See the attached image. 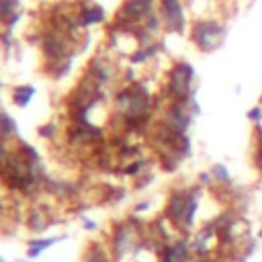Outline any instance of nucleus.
<instances>
[{
  "mask_svg": "<svg viewBox=\"0 0 262 262\" xmlns=\"http://www.w3.org/2000/svg\"><path fill=\"white\" fill-rule=\"evenodd\" d=\"M203 186H176L168 192L164 205V217L180 231H190L194 225V215L199 211V201Z\"/></svg>",
  "mask_w": 262,
  "mask_h": 262,
  "instance_id": "obj_1",
  "label": "nucleus"
},
{
  "mask_svg": "<svg viewBox=\"0 0 262 262\" xmlns=\"http://www.w3.org/2000/svg\"><path fill=\"white\" fill-rule=\"evenodd\" d=\"M194 68L186 59L174 61L168 72L162 86V100L164 102H182L188 104L194 98Z\"/></svg>",
  "mask_w": 262,
  "mask_h": 262,
  "instance_id": "obj_2",
  "label": "nucleus"
},
{
  "mask_svg": "<svg viewBox=\"0 0 262 262\" xmlns=\"http://www.w3.org/2000/svg\"><path fill=\"white\" fill-rule=\"evenodd\" d=\"M188 35H190L192 45L201 53H213L225 43L227 25L213 16H199L190 23Z\"/></svg>",
  "mask_w": 262,
  "mask_h": 262,
  "instance_id": "obj_3",
  "label": "nucleus"
},
{
  "mask_svg": "<svg viewBox=\"0 0 262 262\" xmlns=\"http://www.w3.org/2000/svg\"><path fill=\"white\" fill-rule=\"evenodd\" d=\"M192 113L188 108V104H182V102H164V108H162V115H160V125L172 133H178V135H184L188 133V127L192 123Z\"/></svg>",
  "mask_w": 262,
  "mask_h": 262,
  "instance_id": "obj_4",
  "label": "nucleus"
},
{
  "mask_svg": "<svg viewBox=\"0 0 262 262\" xmlns=\"http://www.w3.org/2000/svg\"><path fill=\"white\" fill-rule=\"evenodd\" d=\"M158 12L162 18V25L168 33L182 35L188 27L186 23V4L184 0H158Z\"/></svg>",
  "mask_w": 262,
  "mask_h": 262,
  "instance_id": "obj_5",
  "label": "nucleus"
},
{
  "mask_svg": "<svg viewBox=\"0 0 262 262\" xmlns=\"http://www.w3.org/2000/svg\"><path fill=\"white\" fill-rule=\"evenodd\" d=\"M84 76H86L88 80H92L98 88H106V86H111V84L115 82V76H117L115 63H113L111 57L94 55V57L90 59V63H88Z\"/></svg>",
  "mask_w": 262,
  "mask_h": 262,
  "instance_id": "obj_6",
  "label": "nucleus"
},
{
  "mask_svg": "<svg viewBox=\"0 0 262 262\" xmlns=\"http://www.w3.org/2000/svg\"><path fill=\"white\" fill-rule=\"evenodd\" d=\"M133 231H135V227H133V219H129V221H121V223H117V225L113 227L111 246H113V252L117 254V258H121V256L129 250L131 239H133Z\"/></svg>",
  "mask_w": 262,
  "mask_h": 262,
  "instance_id": "obj_7",
  "label": "nucleus"
},
{
  "mask_svg": "<svg viewBox=\"0 0 262 262\" xmlns=\"http://www.w3.org/2000/svg\"><path fill=\"white\" fill-rule=\"evenodd\" d=\"M190 242L186 237H178L172 244L160 248V262H186L190 256Z\"/></svg>",
  "mask_w": 262,
  "mask_h": 262,
  "instance_id": "obj_8",
  "label": "nucleus"
},
{
  "mask_svg": "<svg viewBox=\"0 0 262 262\" xmlns=\"http://www.w3.org/2000/svg\"><path fill=\"white\" fill-rule=\"evenodd\" d=\"M78 16H80V25L82 29H88V27H94V25H100L104 23L106 18V12L100 4H94V2H82L78 6Z\"/></svg>",
  "mask_w": 262,
  "mask_h": 262,
  "instance_id": "obj_9",
  "label": "nucleus"
},
{
  "mask_svg": "<svg viewBox=\"0 0 262 262\" xmlns=\"http://www.w3.org/2000/svg\"><path fill=\"white\" fill-rule=\"evenodd\" d=\"M160 51H162V41H154L149 45H137L135 49L129 51V63L131 66H139V63L151 61Z\"/></svg>",
  "mask_w": 262,
  "mask_h": 262,
  "instance_id": "obj_10",
  "label": "nucleus"
},
{
  "mask_svg": "<svg viewBox=\"0 0 262 262\" xmlns=\"http://www.w3.org/2000/svg\"><path fill=\"white\" fill-rule=\"evenodd\" d=\"M35 94H37V88L33 84H16L10 90V100L18 108H27L29 102L35 98Z\"/></svg>",
  "mask_w": 262,
  "mask_h": 262,
  "instance_id": "obj_11",
  "label": "nucleus"
},
{
  "mask_svg": "<svg viewBox=\"0 0 262 262\" xmlns=\"http://www.w3.org/2000/svg\"><path fill=\"white\" fill-rule=\"evenodd\" d=\"M66 235H57V237H35V239H31L29 242V248H27V258L29 260H33V258H37V256H41L47 248H51V246H55L59 239H63Z\"/></svg>",
  "mask_w": 262,
  "mask_h": 262,
  "instance_id": "obj_12",
  "label": "nucleus"
},
{
  "mask_svg": "<svg viewBox=\"0 0 262 262\" xmlns=\"http://www.w3.org/2000/svg\"><path fill=\"white\" fill-rule=\"evenodd\" d=\"M27 223H29V227H31L35 233H39V231L47 229V225H49V215H47L41 207H31L29 217H27Z\"/></svg>",
  "mask_w": 262,
  "mask_h": 262,
  "instance_id": "obj_13",
  "label": "nucleus"
},
{
  "mask_svg": "<svg viewBox=\"0 0 262 262\" xmlns=\"http://www.w3.org/2000/svg\"><path fill=\"white\" fill-rule=\"evenodd\" d=\"M209 172H211V176H213V182H217V184H231V172H229V168L225 166V164H221V162H217V164H213L211 168H209Z\"/></svg>",
  "mask_w": 262,
  "mask_h": 262,
  "instance_id": "obj_14",
  "label": "nucleus"
},
{
  "mask_svg": "<svg viewBox=\"0 0 262 262\" xmlns=\"http://www.w3.org/2000/svg\"><path fill=\"white\" fill-rule=\"evenodd\" d=\"M18 125H16V121L8 115V111H2V137H4V141H10L12 139V135H16V129Z\"/></svg>",
  "mask_w": 262,
  "mask_h": 262,
  "instance_id": "obj_15",
  "label": "nucleus"
},
{
  "mask_svg": "<svg viewBox=\"0 0 262 262\" xmlns=\"http://www.w3.org/2000/svg\"><path fill=\"white\" fill-rule=\"evenodd\" d=\"M16 10H20L18 0H0V16H2V20L8 18L10 14H14Z\"/></svg>",
  "mask_w": 262,
  "mask_h": 262,
  "instance_id": "obj_16",
  "label": "nucleus"
},
{
  "mask_svg": "<svg viewBox=\"0 0 262 262\" xmlns=\"http://www.w3.org/2000/svg\"><path fill=\"white\" fill-rule=\"evenodd\" d=\"M84 262H108V258L98 250V246L96 244H92V248L88 250V254H86V260Z\"/></svg>",
  "mask_w": 262,
  "mask_h": 262,
  "instance_id": "obj_17",
  "label": "nucleus"
},
{
  "mask_svg": "<svg viewBox=\"0 0 262 262\" xmlns=\"http://www.w3.org/2000/svg\"><path fill=\"white\" fill-rule=\"evenodd\" d=\"M248 121L254 123V125H260L262 123V104H256L248 111Z\"/></svg>",
  "mask_w": 262,
  "mask_h": 262,
  "instance_id": "obj_18",
  "label": "nucleus"
},
{
  "mask_svg": "<svg viewBox=\"0 0 262 262\" xmlns=\"http://www.w3.org/2000/svg\"><path fill=\"white\" fill-rule=\"evenodd\" d=\"M55 131H57L55 123H47V125L39 127V135H41L43 139H53V137H55Z\"/></svg>",
  "mask_w": 262,
  "mask_h": 262,
  "instance_id": "obj_19",
  "label": "nucleus"
},
{
  "mask_svg": "<svg viewBox=\"0 0 262 262\" xmlns=\"http://www.w3.org/2000/svg\"><path fill=\"white\" fill-rule=\"evenodd\" d=\"M196 184H199V186H209V184H213L211 172H201L199 178H196Z\"/></svg>",
  "mask_w": 262,
  "mask_h": 262,
  "instance_id": "obj_20",
  "label": "nucleus"
},
{
  "mask_svg": "<svg viewBox=\"0 0 262 262\" xmlns=\"http://www.w3.org/2000/svg\"><path fill=\"white\" fill-rule=\"evenodd\" d=\"M149 207H151V203H149V201H141V203H137V205L133 207V213H145Z\"/></svg>",
  "mask_w": 262,
  "mask_h": 262,
  "instance_id": "obj_21",
  "label": "nucleus"
},
{
  "mask_svg": "<svg viewBox=\"0 0 262 262\" xmlns=\"http://www.w3.org/2000/svg\"><path fill=\"white\" fill-rule=\"evenodd\" d=\"M82 225H84V229H88V231L98 229V223H96V221H92V219H86V217H82Z\"/></svg>",
  "mask_w": 262,
  "mask_h": 262,
  "instance_id": "obj_22",
  "label": "nucleus"
},
{
  "mask_svg": "<svg viewBox=\"0 0 262 262\" xmlns=\"http://www.w3.org/2000/svg\"><path fill=\"white\" fill-rule=\"evenodd\" d=\"M188 108H190V113H192L194 117H199V115H201V104L196 102V98H192V100L188 102Z\"/></svg>",
  "mask_w": 262,
  "mask_h": 262,
  "instance_id": "obj_23",
  "label": "nucleus"
},
{
  "mask_svg": "<svg viewBox=\"0 0 262 262\" xmlns=\"http://www.w3.org/2000/svg\"><path fill=\"white\" fill-rule=\"evenodd\" d=\"M258 104H262V94H260V96H258Z\"/></svg>",
  "mask_w": 262,
  "mask_h": 262,
  "instance_id": "obj_24",
  "label": "nucleus"
},
{
  "mask_svg": "<svg viewBox=\"0 0 262 262\" xmlns=\"http://www.w3.org/2000/svg\"><path fill=\"white\" fill-rule=\"evenodd\" d=\"M258 237H262V227H260V231H258Z\"/></svg>",
  "mask_w": 262,
  "mask_h": 262,
  "instance_id": "obj_25",
  "label": "nucleus"
},
{
  "mask_svg": "<svg viewBox=\"0 0 262 262\" xmlns=\"http://www.w3.org/2000/svg\"><path fill=\"white\" fill-rule=\"evenodd\" d=\"M2 262H4V260H2Z\"/></svg>",
  "mask_w": 262,
  "mask_h": 262,
  "instance_id": "obj_26",
  "label": "nucleus"
}]
</instances>
